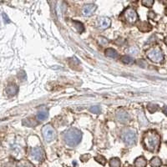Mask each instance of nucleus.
<instances>
[{
	"label": "nucleus",
	"mask_w": 167,
	"mask_h": 167,
	"mask_svg": "<svg viewBox=\"0 0 167 167\" xmlns=\"http://www.w3.org/2000/svg\"><path fill=\"white\" fill-rule=\"evenodd\" d=\"M143 146L147 151L157 152L161 146V136L155 131H148L143 136Z\"/></svg>",
	"instance_id": "nucleus-1"
},
{
	"label": "nucleus",
	"mask_w": 167,
	"mask_h": 167,
	"mask_svg": "<svg viewBox=\"0 0 167 167\" xmlns=\"http://www.w3.org/2000/svg\"><path fill=\"white\" fill-rule=\"evenodd\" d=\"M64 141L69 146H77L82 140V133L75 128H70L64 133Z\"/></svg>",
	"instance_id": "nucleus-2"
},
{
	"label": "nucleus",
	"mask_w": 167,
	"mask_h": 167,
	"mask_svg": "<svg viewBox=\"0 0 167 167\" xmlns=\"http://www.w3.org/2000/svg\"><path fill=\"white\" fill-rule=\"evenodd\" d=\"M146 55L150 60H151L152 62L155 63H161L164 59V54L162 50L160 48L156 46V47H153L150 49L147 52H146Z\"/></svg>",
	"instance_id": "nucleus-3"
},
{
	"label": "nucleus",
	"mask_w": 167,
	"mask_h": 167,
	"mask_svg": "<svg viewBox=\"0 0 167 167\" xmlns=\"http://www.w3.org/2000/svg\"><path fill=\"white\" fill-rule=\"evenodd\" d=\"M42 134L47 142H51L56 139V131L51 125H45L42 129Z\"/></svg>",
	"instance_id": "nucleus-4"
},
{
	"label": "nucleus",
	"mask_w": 167,
	"mask_h": 167,
	"mask_svg": "<svg viewBox=\"0 0 167 167\" xmlns=\"http://www.w3.org/2000/svg\"><path fill=\"white\" fill-rule=\"evenodd\" d=\"M123 18L129 24H136L139 19L138 14L133 8H127L123 13Z\"/></svg>",
	"instance_id": "nucleus-5"
},
{
	"label": "nucleus",
	"mask_w": 167,
	"mask_h": 167,
	"mask_svg": "<svg viewBox=\"0 0 167 167\" xmlns=\"http://www.w3.org/2000/svg\"><path fill=\"white\" fill-rule=\"evenodd\" d=\"M122 140L126 145H134L136 141V131L132 129L125 130L122 134Z\"/></svg>",
	"instance_id": "nucleus-6"
},
{
	"label": "nucleus",
	"mask_w": 167,
	"mask_h": 167,
	"mask_svg": "<svg viewBox=\"0 0 167 167\" xmlns=\"http://www.w3.org/2000/svg\"><path fill=\"white\" fill-rule=\"evenodd\" d=\"M115 118L118 120V122H120L121 124H126L128 121H130V119H131L128 112L121 108L115 111Z\"/></svg>",
	"instance_id": "nucleus-7"
},
{
	"label": "nucleus",
	"mask_w": 167,
	"mask_h": 167,
	"mask_svg": "<svg viewBox=\"0 0 167 167\" xmlns=\"http://www.w3.org/2000/svg\"><path fill=\"white\" fill-rule=\"evenodd\" d=\"M30 156L36 161H41L44 159V151L40 147L33 148L30 151Z\"/></svg>",
	"instance_id": "nucleus-8"
},
{
	"label": "nucleus",
	"mask_w": 167,
	"mask_h": 167,
	"mask_svg": "<svg viewBox=\"0 0 167 167\" xmlns=\"http://www.w3.org/2000/svg\"><path fill=\"white\" fill-rule=\"evenodd\" d=\"M97 9V6L94 4H86L83 7L82 9V14L85 17H89L92 16L94 14V12Z\"/></svg>",
	"instance_id": "nucleus-9"
},
{
	"label": "nucleus",
	"mask_w": 167,
	"mask_h": 167,
	"mask_svg": "<svg viewBox=\"0 0 167 167\" xmlns=\"http://www.w3.org/2000/svg\"><path fill=\"white\" fill-rule=\"evenodd\" d=\"M98 24L100 29H106L110 26L111 24V20L110 19L107 18V17H100L98 20Z\"/></svg>",
	"instance_id": "nucleus-10"
},
{
	"label": "nucleus",
	"mask_w": 167,
	"mask_h": 167,
	"mask_svg": "<svg viewBox=\"0 0 167 167\" xmlns=\"http://www.w3.org/2000/svg\"><path fill=\"white\" fill-rule=\"evenodd\" d=\"M19 91V87L16 85L15 84H9L6 87V93L9 96H14Z\"/></svg>",
	"instance_id": "nucleus-11"
},
{
	"label": "nucleus",
	"mask_w": 167,
	"mask_h": 167,
	"mask_svg": "<svg viewBox=\"0 0 167 167\" xmlns=\"http://www.w3.org/2000/svg\"><path fill=\"white\" fill-rule=\"evenodd\" d=\"M137 26L141 32H149L152 29V26L147 22H141L137 24Z\"/></svg>",
	"instance_id": "nucleus-12"
},
{
	"label": "nucleus",
	"mask_w": 167,
	"mask_h": 167,
	"mask_svg": "<svg viewBox=\"0 0 167 167\" xmlns=\"http://www.w3.org/2000/svg\"><path fill=\"white\" fill-rule=\"evenodd\" d=\"M146 165H147V161L144 156L138 157L135 161V166L136 167H146Z\"/></svg>",
	"instance_id": "nucleus-13"
},
{
	"label": "nucleus",
	"mask_w": 167,
	"mask_h": 167,
	"mask_svg": "<svg viewBox=\"0 0 167 167\" xmlns=\"http://www.w3.org/2000/svg\"><path fill=\"white\" fill-rule=\"evenodd\" d=\"M49 116V112H48L47 110H39L38 113H37L36 118L37 120H39V121H42V120H46Z\"/></svg>",
	"instance_id": "nucleus-14"
},
{
	"label": "nucleus",
	"mask_w": 167,
	"mask_h": 167,
	"mask_svg": "<svg viewBox=\"0 0 167 167\" xmlns=\"http://www.w3.org/2000/svg\"><path fill=\"white\" fill-rule=\"evenodd\" d=\"M105 55L107 56V57H110V58H112V59H115V58L118 57V53L117 51L114 49H107L106 50H105Z\"/></svg>",
	"instance_id": "nucleus-15"
},
{
	"label": "nucleus",
	"mask_w": 167,
	"mask_h": 167,
	"mask_svg": "<svg viewBox=\"0 0 167 167\" xmlns=\"http://www.w3.org/2000/svg\"><path fill=\"white\" fill-rule=\"evenodd\" d=\"M151 167H161L162 165L161 160L159 158V157H153L151 160Z\"/></svg>",
	"instance_id": "nucleus-16"
},
{
	"label": "nucleus",
	"mask_w": 167,
	"mask_h": 167,
	"mask_svg": "<svg viewBox=\"0 0 167 167\" xmlns=\"http://www.w3.org/2000/svg\"><path fill=\"white\" fill-rule=\"evenodd\" d=\"M138 119H139V122H140V124H141V126L145 127V126H146V125H148V120H147L146 115H144L143 112H140V113H139Z\"/></svg>",
	"instance_id": "nucleus-17"
},
{
	"label": "nucleus",
	"mask_w": 167,
	"mask_h": 167,
	"mask_svg": "<svg viewBox=\"0 0 167 167\" xmlns=\"http://www.w3.org/2000/svg\"><path fill=\"white\" fill-rule=\"evenodd\" d=\"M110 167H120L121 166L120 160L119 158H117V157H115V158L110 159Z\"/></svg>",
	"instance_id": "nucleus-18"
},
{
	"label": "nucleus",
	"mask_w": 167,
	"mask_h": 167,
	"mask_svg": "<svg viewBox=\"0 0 167 167\" xmlns=\"http://www.w3.org/2000/svg\"><path fill=\"white\" fill-rule=\"evenodd\" d=\"M125 52H126V54H128V55H129V54L135 55V54H139L140 49H138V47H136V46H132V47L126 49Z\"/></svg>",
	"instance_id": "nucleus-19"
},
{
	"label": "nucleus",
	"mask_w": 167,
	"mask_h": 167,
	"mask_svg": "<svg viewBox=\"0 0 167 167\" xmlns=\"http://www.w3.org/2000/svg\"><path fill=\"white\" fill-rule=\"evenodd\" d=\"M74 25L75 27V29L79 32V33H82L84 31V27L83 24L79 22V21H74Z\"/></svg>",
	"instance_id": "nucleus-20"
},
{
	"label": "nucleus",
	"mask_w": 167,
	"mask_h": 167,
	"mask_svg": "<svg viewBox=\"0 0 167 167\" xmlns=\"http://www.w3.org/2000/svg\"><path fill=\"white\" fill-rule=\"evenodd\" d=\"M121 61L126 64H131L132 63H134V59H133V58L129 55H124L121 58Z\"/></svg>",
	"instance_id": "nucleus-21"
},
{
	"label": "nucleus",
	"mask_w": 167,
	"mask_h": 167,
	"mask_svg": "<svg viewBox=\"0 0 167 167\" xmlns=\"http://www.w3.org/2000/svg\"><path fill=\"white\" fill-rule=\"evenodd\" d=\"M147 109H148V110H149V112H150V113L153 114V113H155L156 111L158 110V109H159V106H158L157 104H149L148 105H147Z\"/></svg>",
	"instance_id": "nucleus-22"
},
{
	"label": "nucleus",
	"mask_w": 167,
	"mask_h": 167,
	"mask_svg": "<svg viewBox=\"0 0 167 167\" xmlns=\"http://www.w3.org/2000/svg\"><path fill=\"white\" fill-rule=\"evenodd\" d=\"M18 167H34L30 162L27 161H21L18 163Z\"/></svg>",
	"instance_id": "nucleus-23"
},
{
	"label": "nucleus",
	"mask_w": 167,
	"mask_h": 167,
	"mask_svg": "<svg viewBox=\"0 0 167 167\" xmlns=\"http://www.w3.org/2000/svg\"><path fill=\"white\" fill-rule=\"evenodd\" d=\"M94 160L97 162H99V164L103 165V166H104L106 164V159L104 156H102L101 155H98L97 156L94 157Z\"/></svg>",
	"instance_id": "nucleus-24"
},
{
	"label": "nucleus",
	"mask_w": 167,
	"mask_h": 167,
	"mask_svg": "<svg viewBox=\"0 0 167 167\" xmlns=\"http://www.w3.org/2000/svg\"><path fill=\"white\" fill-rule=\"evenodd\" d=\"M142 5H144L145 7H147V8H151L152 5L154 4V1L153 0H144L141 2Z\"/></svg>",
	"instance_id": "nucleus-25"
},
{
	"label": "nucleus",
	"mask_w": 167,
	"mask_h": 167,
	"mask_svg": "<svg viewBox=\"0 0 167 167\" xmlns=\"http://www.w3.org/2000/svg\"><path fill=\"white\" fill-rule=\"evenodd\" d=\"M89 111L91 112V113H93V114H99L100 112H101V109H100V107L99 106H92L90 109H89Z\"/></svg>",
	"instance_id": "nucleus-26"
},
{
	"label": "nucleus",
	"mask_w": 167,
	"mask_h": 167,
	"mask_svg": "<svg viewBox=\"0 0 167 167\" xmlns=\"http://www.w3.org/2000/svg\"><path fill=\"white\" fill-rule=\"evenodd\" d=\"M19 78L21 80H26V74H25V72L24 71H20L19 72Z\"/></svg>",
	"instance_id": "nucleus-27"
},
{
	"label": "nucleus",
	"mask_w": 167,
	"mask_h": 167,
	"mask_svg": "<svg viewBox=\"0 0 167 167\" xmlns=\"http://www.w3.org/2000/svg\"><path fill=\"white\" fill-rule=\"evenodd\" d=\"M137 64L140 65V66H141V67H146V63L144 61V59H139V61L137 62Z\"/></svg>",
	"instance_id": "nucleus-28"
},
{
	"label": "nucleus",
	"mask_w": 167,
	"mask_h": 167,
	"mask_svg": "<svg viewBox=\"0 0 167 167\" xmlns=\"http://www.w3.org/2000/svg\"><path fill=\"white\" fill-rule=\"evenodd\" d=\"M155 17H156V14H155L154 12H152V11L148 14V18H149V19H155Z\"/></svg>",
	"instance_id": "nucleus-29"
},
{
	"label": "nucleus",
	"mask_w": 167,
	"mask_h": 167,
	"mask_svg": "<svg viewBox=\"0 0 167 167\" xmlns=\"http://www.w3.org/2000/svg\"><path fill=\"white\" fill-rule=\"evenodd\" d=\"M3 17H4V22H5V23H9V22H10L9 17L6 15L5 14H3Z\"/></svg>",
	"instance_id": "nucleus-30"
},
{
	"label": "nucleus",
	"mask_w": 167,
	"mask_h": 167,
	"mask_svg": "<svg viewBox=\"0 0 167 167\" xmlns=\"http://www.w3.org/2000/svg\"><path fill=\"white\" fill-rule=\"evenodd\" d=\"M163 112H164V114L167 116V106L164 107V109H163Z\"/></svg>",
	"instance_id": "nucleus-31"
},
{
	"label": "nucleus",
	"mask_w": 167,
	"mask_h": 167,
	"mask_svg": "<svg viewBox=\"0 0 167 167\" xmlns=\"http://www.w3.org/2000/svg\"><path fill=\"white\" fill-rule=\"evenodd\" d=\"M164 43H165V44L167 45V36L164 39Z\"/></svg>",
	"instance_id": "nucleus-32"
},
{
	"label": "nucleus",
	"mask_w": 167,
	"mask_h": 167,
	"mask_svg": "<svg viewBox=\"0 0 167 167\" xmlns=\"http://www.w3.org/2000/svg\"><path fill=\"white\" fill-rule=\"evenodd\" d=\"M125 167H131V166H130V165H129V166H126Z\"/></svg>",
	"instance_id": "nucleus-33"
}]
</instances>
